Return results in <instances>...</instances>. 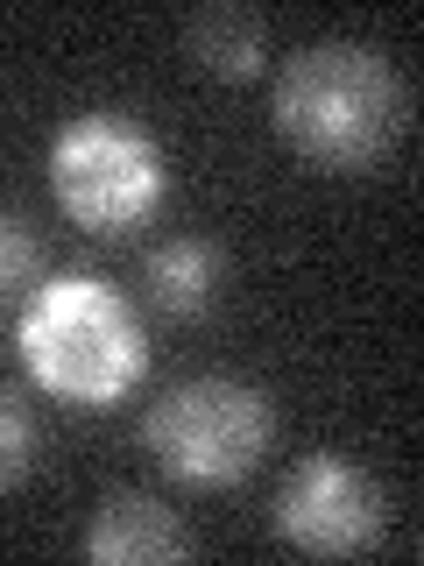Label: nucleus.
Returning <instances> with one entry per match:
<instances>
[{
    "label": "nucleus",
    "mask_w": 424,
    "mask_h": 566,
    "mask_svg": "<svg viewBox=\"0 0 424 566\" xmlns=\"http://www.w3.org/2000/svg\"><path fill=\"white\" fill-rule=\"evenodd\" d=\"M276 135L318 170H375L411 135V78L375 43H305L276 78Z\"/></svg>",
    "instance_id": "nucleus-1"
},
{
    "label": "nucleus",
    "mask_w": 424,
    "mask_h": 566,
    "mask_svg": "<svg viewBox=\"0 0 424 566\" xmlns=\"http://www.w3.org/2000/svg\"><path fill=\"white\" fill-rule=\"evenodd\" d=\"M141 283H149V305L170 318H205L226 291V248L212 234H170L141 255Z\"/></svg>",
    "instance_id": "nucleus-7"
},
{
    "label": "nucleus",
    "mask_w": 424,
    "mask_h": 566,
    "mask_svg": "<svg viewBox=\"0 0 424 566\" xmlns=\"http://www.w3.org/2000/svg\"><path fill=\"white\" fill-rule=\"evenodd\" d=\"M22 361L50 397L78 403V411H106L141 382L149 340H141V318L114 283L57 276L22 312Z\"/></svg>",
    "instance_id": "nucleus-2"
},
{
    "label": "nucleus",
    "mask_w": 424,
    "mask_h": 566,
    "mask_svg": "<svg viewBox=\"0 0 424 566\" xmlns=\"http://www.w3.org/2000/svg\"><path fill=\"white\" fill-rule=\"evenodd\" d=\"M29 468H35V418H29V403H14L0 389V495L22 489Z\"/></svg>",
    "instance_id": "nucleus-9"
},
{
    "label": "nucleus",
    "mask_w": 424,
    "mask_h": 566,
    "mask_svg": "<svg viewBox=\"0 0 424 566\" xmlns=\"http://www.w3.org/2000/svg\"><path fill=\"white\" fill-rule=\"evenodd\" d=\"M85 559L99 566H163V559H191V531L170 503L156 495H106L85 524Z\"/></svg>",
    "instance_id": "nucleus-6"
},
{
    "label": "nucleus",
    "mask_w": 424,
    "mask_h": 566,
    "mask_svg": "<svg viewBox=\"0 0 424 566\" xmlns=\"http://www.w3.org/2000/svg\"><path fill=\"white\" fill-rule=\"evenodd\" d=\"M35 270H43V241H35V227L22 220V212H0V291L35 283Z\"/></svg>",
    "instance_id": "nucleus-10"
},
{
    "label": "nucleus",
    "mask_w": 424,
    "mask_h": 566,
    "mask_svg": "<svg viewBox=\"0 0 424 566\" xmlns=\"http://www.w3.org/2000/svg\"><path fill=\"white\" fill-rule=\"evenodd\" d=\"M50 191L85 234H135L170 191L163 142L135 114H78L50 142Z\"/></svg>",
    "instance_id": "nucleus-3"
},
{
    "label": "nucleus",
    "mask_w": 424,
    "mask_h": 566,
    "mask_svg": "<svg viewBox=\"0 0 424 566\" xmlns=\"http://www.w3.org/2000/svg\"><path fill=\"white\" fill-rule=\"evenodd\" d=\"M389 531V510H382V489L368 482L353 460L340 453H311L283 474L276 489V538L297 545V553H318V559H340V553H368L382 545Z\"/></svg>",
    "instance_id": "nucleus-5"
},
{
    "label": "nucleus",
    "mask_w": 424,
    "mask_h": 566,
    "mask_svg": "<svg viewBox=\"0 0 424 566\" xmlns=\"http://www.w3.org/2000/svg\"><path fill=\"white\" fill-rule=\"evenodd\" d=\"M269 432H276L269 397L241 376H191V382H177L170 397H156L149 418H141L149 453L163 460V474L184 482V489L241 482V474L269 453Z\"/></svg>",
    "instance_id": "nucleus-4"
},
{
    "label": "nucleus",
    "mask_w": 424,
    "mask_h": 566,
    "mask_svg": "<svg viewBox=\"0 0 424 566\" xmlns=\"http://www.w3.org/2000/svg\"><path fill=\"white\" fill-rule=\"evenodd\" d=\"M184 50L212 78H255V71L269 64V22H262L255 8L220 0V8H199L184 22Z\"/></svg>",
    "instance_id": "nucleus-8"
}]
</instances>
